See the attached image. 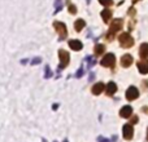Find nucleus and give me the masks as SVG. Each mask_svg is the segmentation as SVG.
I'll list each match as a JSON object with an SVG mask.
<instances>
[{"mask_svg":"<svg viewBox=\"0 0 148 142\" xmlns=\"http://www.w3.org/2000/svg\"><path fill=\"white\" fill-rule=\"evenodd\" d=\"M59 57H60V65H59V70H64L65 67L69 65V53H68L66 51H64V49H60L59 51Z\"/></svg>","mask_w":148,"mask_h":142,"instance_id":"7ed1b4c3","label":"nucleus"},{"mask_svg":"<svg viewBox=\"0 0 148 142\" xmlns=\"http://www.w3.org/2000/svg\"><path fill=\"white\" fill-rule=\"evenodd\" d=\"M147 140H148V132H147Z\"/></svg>","mask_w":148,"mask_h":142,"instance_id":"cd10ccee","label":"nucleus"},{"mask_svg":"<svg viewBox=\"0 0 148 142\" xmlns=\"http://www.w3.org/2000/svg\"><path fill=\"white\" fill-rule=\"evenodd\" d=\"M134 137V128L131 124L123 125V138L125 140H131Z\"/></svg>","mask_w":148,"mask_h":142,"instance_id":"0eeeda50","label":"nucleus"},{"mask_svg":"<svg viewBox=\"0 0 148 142\" xmlns=\"http://www.w3.org/2000/svg\"><path fill=\"white\" fill-rule=\"evenodd\" d=\"M60 9H61V0H56V12H59Z\"/></svg>","mask_w":148,"mask_h":142,"instance_id":"5701e85b","label":"nucleus"},{"mask_svg":"<svg viewBox=\"0 0 148 142\" xmlns=\"http://www.w3.org/2000/svg\"><path fill=\"white\" fill-rule=\"evenodd\" d=\"M116 92H117V85H116V83L109 81V83L107 84V87H105V93H107L108 96H113Z\"/></svg>","mask_w":148,"mask_h":142,"instance_id":"1a4fd4ad","label":"nucleus"},{"mask_svg":"<svg viewBox=\"0 0 148 142\" xmlns=\"http://www.w3.org/2000/svg\"><path fill=\"white\" fill-rule=\"evenodd\" d=\"M86 26V22H84L83 20H77L75 22H74V28H75V31H82V28Z\"/></svg>","mask_w":148,"mask_h":142,"instance_id":"dca6fc26","label":"nucleus"},{"mask_svg":"<svg viewBox=\"0 0 148 142\" xmlns=\"http://www.w3.org/2000/svg\"><path fill=\"white\" fill-rule=\"evenodd\" d=\"M95 58L94 57H86V64H87V66H88V69H91L92 66L95 65Z\"/></svg>","mask_w":148,"mask_h":142,"instance_id":"a211bd4d","label":"nucleus"},{"mask_svg":"<svg viewBox=\"0 0 148 142\" xmlns=\"http://www.w3.org/2000/svg\"><path fill=\"white\" fill-rule=\"evenodd\" d=\"M136 1H139V0H133V3H136Z\"/></svg>","mask_w":148,"mask_h":142,"instance_id":"bb28decb","label":"nucleus"},{"mask_svg":"<svg viewBox=\"0 0 148 142\" xmlns=\"http://www.w3.org/2000/svg\"><path fill=\"white\" fill-rule=\"evenodd\" d=\"M118 41H120V45L122 47V48H125V49L131 48V47L134 45V39L129 32L121 34V35L118 36Z\"/></svg>","mask_w":148,"mask_h":142,"instance_id":"f03ea898","label":"nucleus"},{"mask_svg":"<svg viewBox=\"0 0 148 142\" xmlns=\"http://www.w3.org/2000/svg\"><path fill=\"white\" fill-rule=\"evenodd\" d=\"M104 89H105V85L103 83H96L94 87H92V94H95V96H97V94H100V93H103L104 92Z\"/></svg>","mask_w":148,"mask_h":142,"instance_id":"9d476101","label":"nucleus"},{"mask_svg":"<svg viewBox=\"0 0 148 142\" xmlns=\"http://www.w3.org/2000/svg\"><path fill=\"white\" fill-rule=\"evenodd\" d=\"M105 52V47L103 44H96L95 45V56H101Z\"/></svg>","mask_w":148,"mask_h":142,"instance_id":"f3484780","label":"nucleus"},{"mask_svg":"<svg viewBox=\"0 0 148 142\" xmlns=\"http://www.w3.org/2000/svg\"><path fill=\"white\" fill-rule=\"evenodd\" d=\"M101 17H103V21H104L105 23H108V22H109V20L112 18V10L104 9V10L101 12Z\"/></svg>","mask_w":148,"mask_h":142,"instance_id":"2eb2a0df","label":"nucleus"},{"mask_svg":"<svg viewBox=\"0 0 148 142\" xmlns=\"http://www.w3.org/2000/svg\"><path fill=\"white\" fill-rule=\"evenodd\" d=\"M36 64H40V58H36L31 61V65H36Z\"/></svg>","mask_w":148,"mask_h":142,"instance_id":"a878e982","label":"nucleus"},{"mask_svg":"<svg viewBox=\"0 0 148 142\" xmlns=\"http://www.w3.org/2000/svg\"><path fill=\"white\" fill-rule=\"evenodd\" d=\"M100 4H103L104 7H110L113 4V0H99Z\"/></svg>","mask_w":148,"mask_h":142,"instance_id":"6ab92c4d","label":"nucleus"},{"mask_svg":"<svg viewBox=\"0 0 148 142\" xmlns=\"http://www.w3.org/2000/svg\"><path fill=\"white\" fill-rule=\"evenodd\" d=\"M131 64H133V57L130 54H123L122 58H121V65L123 67H129Z\"/></svg>","mask_w":148,"mask_h":142,"instance_id":"ddd939ff","label":"nucleus"},{"mask_svg":"<svg viewBox=\"0 0 148 142\" xmlns=\"http://www.w3.org/2000/svg\"><path fill=\"white\" fill-rule=\"evenodd\" d=\"M68 9H69V12L72 13V14H75V13H77L75 5H73V4H69V7H68Z\"/></svg>","mask_w":148,"mask_h":142,"instance_id":"412c9836","label":"nucleus"},{"mask_svg":"<svg viewBox=\"0 0 148 142\" xmlns=\"http://www.w3.org/2000/svg\"><path fill=\"white\" fill-rule=\"evenodd\" d=\"M44 76H46L47 79L51 78V76H52V72H51V70H49V67H48V66H46V70H44Z\"/></svg>","mask_w":148,"mask_h":142,"instance_id":"aec40b11","label":"nucleus"},{"mask_svg":"<svg viewBox=\"0 0 148 142\" xmlns=\"http://www.w3.org/2000/svg\"><path fill=\"white\" fill-rule=\"evenodd\" d=\"M83 72H84V70H83V69H82V67H81V70H79L78 72L75 74V76H77V78H81V76L83 75Z\"/></svg>","mask_w":148,"mask_h":142,"instance_id":"b1692460","label":"nucleus"},{"mask_svg":"<svg viewBox=\"0 0 148 142\" xmlns=\"http://www.w3.org/2000/svg\"><path fill=\"white\" fill-rule=\"evenodd\" d=\"M139 56L142 60H146L148 57V43H143L139 48Z\"/></svg>","mask_w":148,"mask_h":142,"instance_id":"f8f14e48","label":"nucleus"},{"mask_svg":"<svg viewBox=\"0 0 148 142\" xmlns=\"http://www.w3.org/2000/svg\"><path fill=\"white\" fill-rule=\"evenodd\" d=\"M131 114H133V107L131 106H123L120 110V115L122 118H130Z\"/></svg>","mask_w":148,"mask_h":142,"instance_id":"9b49d317","label":"nucleus"},{"mask_svg":"<svg viewBox=\"0 0 148 142\" xmlns=\"http://www.w3.org/2000/svg\"><path fill=\"white\" fill-rule=\"evenodd\" d=\"M97 141L99 142H112L110 140H108V138H104L103 136H99V137H97Z\"/></svg>","mask_w":148,"mask_h":142,"instance_id":"4be33fe9","label":"nucleus"},{"mask_svg":"<svg viewBox=\"0 0 148 142\" xmlns=\"http://www.w3.org/2000/svg\"><path fill=\"white\" fill-rule=\"evenodd\" d=\"M101 66L104 67H109V69H113V67L116 66V57L113 53H108L104 56V58L101 60Z\"/></svg>","mask_w":148,"mask_h":142,"instance_id":"39448f33","label":"nucleus"},{"mask_svg":"<svg viewBox=\"0 0 148 142\" xmlns=\"http://www.w3.org/2000/svg\"><path fill=\"white\" fill-rule=\"evenodd\" d=\"M122 26H123V21L122 20H120V18L113 20L112 23H110V26H109V30H108V32H107V40L112 41L113 39L116 38L117 32L122 28Z\"/></svg>","mask_w":148,"mask_h":142,"instance_id":"f257e3e1","label":"nucleus"},{"mask_svg":"<svg viewBox=\"0 0 148 142\" xmlns=\"http://www.w3.org/2000/svg\"><path fill=\"white\" fill-rule=\"evenodd\" d=\"M135 123H138V116H133V118H131V124H135Z\"/></svg>","mask_w":148,"mask_h":142,"instance_id":"393cba45","label":"nucleus"},{"mask_svg":"<svg viewBox=\"0 0 148 142\" xmlns=\"http://www.w3.org/2000/svg\"><path fill=\"white\" fill-rule=\"evenodd\" d=\"M53 27H55V30L57 31V34L60 35V40H64L68 36V28H66V26H65V23L56 21V22H53Z\"/></svg>","mask_w":148,"mask_h":142,"instance_id":"20e7f679","label":"nucleus"},{"mask_svg":"<svg viewBox=\"0 0 148 142\" xmlns=\"http://www.w3.org/2000/svg\"><path fill=\"white\" fill-rule=\"evenodd\" d=\"M69 47L73 49V51H81V49L83 48V45H82V43L79 40H70Z\"/></svg>","mask_w":148,"mask_h":142,"instance_id":"4468645a","label":"nucleus"},{"mask_svg":"<svg viewBox=\"0 0 148 142\" xmlns=\"http://www.w3.org/2000/svg\"><path fill=\"white\" fill-rule=\"evenodd\" d=\"M64 142H68V140H65V141H64Z\"/></svg>","mask_w":148,"mask_h":142,"instance_id":"c85d7f7f","label":"nucleus"},{"mask_svg":"<svg viewBox=\"0 0 148 142\" xmlns=\"http://www.w3.org/2000/svg\"><path fill=\"white\" fill-rule=\"evenodd\" d=\"M138 97H139V91L135 87H130V88L126 91V98H127L129 101H134V99H136Z\"/></svg>","mask_w":148,"mask_h":142,"instance_id":"423d86ee","label":"nucleus"},{"mask_svg":"<svg viewBox=\"0 0 148 142\" xmlns=\"http://www.w3.org/2000/svg\"><path fill=\"white\" fill-rule=\"evenodd\" d=\"M138 70L140 74H148V60H140L138 62Z\"/></svg>","mask_w":148,"mask_h":142,"instance_id":"6e6552de","label":"nucleus"}]
</instances>
